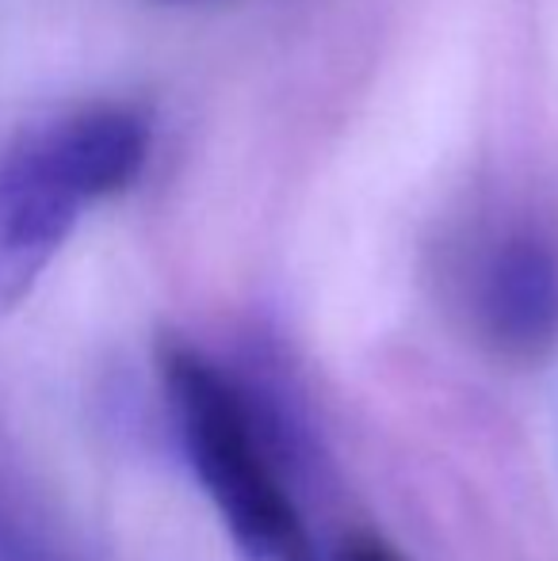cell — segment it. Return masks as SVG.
I'll list each match as a JSON object with an SVG mask.
<instances>
[{"instance_id":"1","label":"cell","mask_w":558,"mask_h":561,"mask_svg":"<svg viewBox=\"0 0 558 561\" xmlns=\"http://www.w3.org/2000/svg\"><path fill=\"white\" fill-rule=\"evenodd\" d=\"M157 370L180 450L238 554L326 561L295 493L298 436L276 401L184 340H164Z\"/></svg>"},{"instance_id":"2","label":"cell","mask_w":558,"mask_h":561,"mask_svg":"<svg viewBox=\"0 0 558 561\" xmlns=\"http://www.w3.org/2000/svg\"><path fill=\"white\" fill-rule=\"evenodd\" d=\"M153 123L135 104H89L0 149V313H12L73 237L84 207L138 184Z\"/></svg>"},{"instance_id":"3","label":"cell","mask_w":558,"mask_h":561,"mask_svg":"<svg viewBox=\"0 0 558 561\" xmlns=\"http://www.w3.org/2000/svg\"><path fill=\"white\" fill-rule=\"evenodd\" d=\"M452 302L467 336L505 367H536L558 347V233L505 222L452 264Z\"/></svg>"},{"instance_id":"4","label":"cell","mask_w":558,"mask_h":561,"mask_svg":"<svg viewBox=\"0 0 558 561\" xmlns=\"http://www.w3.org/2000/svg\"><path fill=\"white\" fill-rule=\"evenodd\" d=\"M0 561H73L46 531H38L15 504L0 496Z\"/></svg>"},{"instance_id":"5","label":"cell","mask_w":558,"mask_h":561,"mask_svg":"<svg viewBox=\"0 0 558 561\" xmlns=\"http://www.w3.org/2000/svg\"><path fill=\"white\" fill-rule=\"evenodd\" d=\"M326 561H410V558L387 535L372 531V527H356V531L337 539V547L329 550Z\"/></svg>"}]
</instances>
